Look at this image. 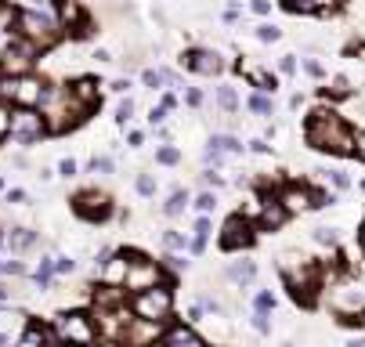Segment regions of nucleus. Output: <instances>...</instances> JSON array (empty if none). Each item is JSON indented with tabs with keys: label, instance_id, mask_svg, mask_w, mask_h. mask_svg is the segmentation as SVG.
Segmentation results:
<instances>
[{
	"label": "nucleus",
	"instance_id": "19",
	"mask_svg": "<svg viewBox=\"0 0 365 347\" xmlns=\"http://www.w3.org/2000/svg\"><path fill=\"white\" fill-rule=\"evenodd\" d=\"M4 246L11 253H26L29 246H36V231L33 228H11L8 235H4Z\"/></svg>",
	"mask_w": 365,
	"mask_h": 347
},
{
	"label": "nucleus",
	"instance_id": "52",
	"mask_svg": "<svg viewBox=\"0 0 365 347\" xmlns=\"http://www.w3.org/2000/svg\"><path fill=\"white\" fill-rule=\"evenodd\" d=\"M8 203H26V192H22V188H11V192H8Z\"/></svg>",
	"mask_w": 365,
	"mask_h": 347
},
{
	"label": "nucleus",
	"instance_id": "41",
	"mask_svg": "<svg viewBox=\"0 0 365 347\" xmlns=\"http://www.w3.org/2000/svg\"><path fill=\"white\" fill-rule=\"evenodd\" d=\"M319 174H325V177H329V181H333V185H336L340 192H344V188L351 185V181H347V174H344V170H319Z\"/></svg>",
	"mask_w": 365,
	"mask_h": 347
},
{
	"label": "nucleus",
	"instance_id": "40",
	"mask_svg": "<svg viewBox=\"0 0 365 347\" xmlns=\"http://www.w3.org/2000/svg\"><path fill=\"white\" fill-rule=\"evenodd\" d=\"M159 264L163 268H174V272H185V268H188V261H185V257H178V253H167Z\"/></svg>",
	"mask_w": 365,
	"mask_h": 347
},
{
	"label": "nucleus",
	"instance_id": "13",
	"mask_svg": "<svg viewBox=\"0 0 365 347\" xmlns=\"http://www.w3.org/2000/svg\"><path fill=\"white\" fill-rule=\"evenodd\" d=\"M181 66L199 73V76H217L224 69V62H221L217 51H210V47H192V51H185V55H181Z\"/></svg>",
	"mask_w": 365,
	"mask_h": 347
},
{
	"label": "nucleus",
	"instance_id": "14",
	"mask_svg": "<svg viewBox=\"0 0 365 347\" xmlns=\"http://www.w3.org/2000/svg\"><path fill=\"white\" fill-rule=\"evenodd\" d=\"M159 347H210L192 326H167V333H163Z\"/></svg>",
	"mask_w": 365,
	"mask_h": 347
},
{
	"label": "nucleus",
	"instance_id": "55",
	"mask_svg": "<svg viewBox=\"0 0 365 347\" xmlns=\"http://www.w3.org/2000/svg\"><path fill=\"white\" fill-rule=\"evenodd\" d=\"M127 141H131V145L137 149V145H141V141H145V134H141V131H131V134H127Z\"/></svg>",
	"mask_w": 365,
	"mask_h": 347
},
{
	"label": "nucleus",
	"instance_id": "46",
	"mask_svg": "<svg viewBox=\"0 0 365 347\" xmlns=\"http://www.w3.org/2000/svg\"><path fill=\"white\" fill-rule=\"evenodd\" d=\"M185 101H188V105H192V109H199V105H203V91H195V87H188V91H185Z\"/></svg>",
	"mask_w": 365,
	"mask_h": 347
},
{
	"label": "nucleus",
	"instance_id": "23",
	"mask_svg": "<svg viewBox=\"0 0 365 347\" xmlns=\"http://www.w3.org/2000/svg\"><path fill=\"white\" fill-rule=\"evenodd\" d=\"M51 279H55V257H40V264H36V272H33V282L40 290H47Z\"/></svg>",
	"mask_w": 365,
	"mask_h": 347
},
{
	"label": "nucleus",
	"instance_id": "25",
	"mask_svg": "<svg viewBox=\"0 0 365 347\" xmlns=\"http://www.w3.org/2000/svg\"><path fill=\"white\" fill-rule=\"evenodd\" d=\"M217 105L224 109V112H235L239 109V94H235V87H217Z\"/></svg>",
	"mask_w": 365,
	"mask_h": 347
},
{
	"label": "nucleus",
	"instance_id": "59",
	"mask_svg": "<svg viewBox=\"0 0 365 347\" xmlns=\"http://www.w3.org/2000/svg\"><path fill=\"white\" fill-rule=\"evenodd\" d=\"M0 347H8V337H4V333H0Z\"/></svg>",
	"mask_w": 365,
	"mask_h": 347
},
{
	"label": "nucleus",
	"instance_id": "31",
	"mask_svg": "<svg viewBox=\"0 0 365 347\" xmlns=\"http://www.w3.org/2000/svg\"><path fill=\"white\" fill-rule=\"evenodd\" d=\"M282 36V29L279 25H271V22H264V25H257V40H264V44H275Z\"/></svg>",
	"mask_w": 365,
	"mask_h": 347
},
{
	"label": "nucleus",
	"instance_id": "18",
	"mask_svg": "<svg viewBox=\"0 0 365 347\" xmlns=\"http://www.w3.org/2000/svg\"><path fill=\"white\" fill-rule=\"evenodd\" d=\"M286 221H289V214H286L282 203H279V199H264V210H260V217H257V228H264V231H279Z\"/></svg>",
	"mask_w": 365,
	"mask_h": 347
},
{
	"label": "nucleus",
	"instance_id": "26",
	"mask_svg": "<svg viewBox=\"0 0 365 347\" xmlns=\"http://www.w3.org/2000/svg\"><path fill=\"white\" fill-rule=\"evenodd\" d=\"M246 109H249V112H257V116H271V98L257 91V94H249Z\"/></svg>",
	"mask_w": 365,
	"mask_h": 347
},
{
	"label": "nucleus",
	"instance_id": "57",
	"mask_svg": "<svg viewBox=\"0 0 365 347\" xmlns=\"http://www.w3.org/2000/svg\"><path fill=\"white\" fill-rule=\"evenodd\" d=\"M358 242H362V253H365V224H362V231H358Z\"/></svg>",
	"mask_w": 365,
	"mask_h": 347
},
{
	"label": "nucleus",
	"instance_id": "4",
	"mask_svg": "<svg viewBox=\"0 0 365 347\" xmlns=\"http://www.w3.org/2000/svg\"><path fill=\"white\" fill-rule=\"evenodd\" d=\"M127 282H123V290L131 293H141V290H156V286H167V290H174V279L163 272V264L159 261H148V257H141V253H134V250H127Z\"/></svg>",
	"mask_w": 365,
	"mask_h": 347
},
{
	"label": "nucleus",
	"instance_id": "58",
	"mask_svg": "<svg viewBox=\"0 0 365 347\" xmlns=\"http://www.w3.org/2000/svg\"><path fill=\"white\" fill-rule=\"evenodd\" d=\"M344 347H365V340H347Z\"/></svg>",
	"mask_w": 365,
	"mask_h": 347
},
{
	"label": "nucleus",
	"instance_id": "2",
	"mask_svg": "<svg viewBox=\"0 0 365 347\" xmlns=\"http://www.w3.org/2000/svg\"><path fill=\"white\" fill-rule=\"evenodd\" d=\"M15 36L33 44L36 51H51L62 36V25H58V18L44 15V11L26 8V11H15Z\"/></svg>",
	"mask_w": 365,
	"mask_h": 347
},
{
	"label": "nucleus",
	"instance_id": "12",
	"mask_svg": "<svg viewBox=\"0 0 365 347\" xmlns=\"http://www.w3.org/2000/svg\"><path fill=\"white\" fill-rule=\"evenodd\" d=\"M55 11H58V25L62 29H72L77 36H91V22H87L80 0H55Z\"/></svg>",
	"mask_w": 365,
	"mask_h": 347
},
{
	"label": "nucleus",
	"instance_id": "11",
	"mask_svg": "<svg viewBox=\"0 0 365 347\" xmlns=\"http://www.w3.org/2000/svg\"><path fill=\"white\" fill-rule=\"evenodd\" d=\"M163 333H167V322H145V318H134V322L127 326L123 347H159Z\"/></svg>",
	"mask_w": 365,
	"mask_h": 347
},
{
	"label": "nucleus",
	"instance_id": "9",
	"mask_svg": "<svg viewBox=\"0 0 365 347\" xmlns=\"http://www.w3.org/2000/svg\"><path fill=\"white\" fill-rule=\"evenodd\" d=\"M72 210H77L83 221H105V217H112V199L105 196V192H98V188H83L72 196Z\"/></svg>",
	"mask_w": 365,
	"mask_h": 347
},
{
	"label": "nucleus",
	"instance_id": "6",
	"mask_svg": "<svg viewBox=\"0 0 365 347\" xmlns=\"http://www.w3.org/2000/svg\"><path fill=\"white\" fill-rule=\"evenodd\" d=\"M36 55H40V51H36L33 44L11 36V44H4V51H0V73L4 76H26V73H33Z\"/></svg>",
	"mask_w": 365,
	"mask_h": 347
},
{
	"label": "nucleus",
	"instance_id": "34",
	"mask_svg": "<svg viewBox=\"0 0 365 347\" xmlns=\"http://www.w3.org/2000/svg\"><path fill=\"white\" fill-rule=\"evenodd\" d=\"M131 120H134V101H131V98H123L120 105H116V123H123V127H127Z\"/></svg>",
	"mask_w": 365,
	"mask_h": 347
},
{
	"label": "nucleus",
	"instance_id": "28",
	"mask_svg": "<svg viewBox=\"0 0 365 347\" xmlns=\"http://www.w3.org/2000/svg\"><path fill=\"white\" fill-rule=\"evenodd\" d=\"M314 242H319V246H336L340 235H336V228H329V224H319V228H314Z\"/></svg>",
	"mask_w": 365,
	"mask_h": 347
},
{
	"label": "nucleus",
	"instance_id": "24",
	"mask_svg": "<svg viewBox=\"0 0 365 347\" xmlns=\"http://www.w3.org/2000/svg\"><path fill=\"white\" fill-rule=\"evenodd\" d=\"M289 11H333V0H282Z\"/></svg>",
	"mask_w": 365,
	"mask_h": 347
},
{
	"label": "nucleus",
	"instance_id": "30",
	"mask_svg": "<svg viewBox=\"0 0 365 347\" xmlns=\"http://www.w3.org/2000/svg\"><path fill=\"white\" fill-rule=\"evenodd\" d=\"M0 275H4V279H18V275H26V264L8 257V261H0Z\"/></svg>",
	"mask_w": 365,
	"mask_h": 347
},
{
	"label": "nucleus",
	"instance_id": "27",
	"mask_svg": "<svg viewBox=\"0 0 365 347\" xmlns=\"http://www.w3.org/2000/svg\"><path fill=\"white\" fill-rule=\"evenodd\" d=\"M163 246H167V250H185V246H192V242H188L178 228H167V231H163Z\"/></svg>",
	"mask_w": 365,
	"mask_h": 347
},
{
	"label": "nucleus",
	"instance_id": "39",
	"mask_svg": "<svg viewBox=\"0 0 365 347\" xmlns=\"http://www.w3.org/2000/svg\"><path fill=\"white\" fill-rule=\"evenodd\" d=\"M91 170L102 174V177H109V174H112V159H109V156H94V159H91Z\"/></svg>",
	"mask_w": 365,
	"mask_h": 347
},
{
	"label": "nucleus",
	"instance_id": "50",
	"mask_svg": "<svg viewBox=\"0 0 365 347\" xmlns=\"http://www.w3.org/2000/svg\"><path fill=\"white\" fill-rule=\"evenodd\" d=\"M304 69H308V76H314V80H322V66H319L314 58H308V62H304Z\"/></svg>",
	"mask_w": 365,
	"mask_h": 347
},
{
	"label": "nucleus",
	"instance_id": "3",
	"mask_svg": "<svg viewBox=\"0 0 365 347\" xmlns=\"http://www.w3.org/2000/svg\"><path fill=\"white\" fill-rule=\"evenodd\" d=\"M55 337L62 347H91L98 344V322L91 311H62L55 318Z\"/></svg>",
	"mask_w": 365,
	"mask_h": 347
},
{
	"label": "nucleus",
	"instance_id": "53",
	"mask_svg": "<svg viewBox=\"0 0 365 347\" xmlns=\"http://www.w3.org/2000/svg\"><path fill=\"white\" fill-rule=\"evenodd\" d=\"M254 11H257V15H268V11H271V0H254Z\"/></svg>",
	"mask_w": 365,
	"mask_h": 347
},
{
	"label": "nucleus",
	"instance_id": "16",
	"mask_svg": "<svg viewBox=\"0 0 365 347\" xmlns=\"http://www.w3.org/2000/svg\"><path fill=\"white\" fill-rule=\"evenodd\" d=\"M127 250H120V253H112L109 257V264L98 272V279H102V286H123L127 282Z\"/></svg>",
	"mask_w": 365,
	"mask_h": 347
},
{
	"label": "nucleus",
	"instance_id": "37",
	"mask_svg": "<svg viewBox=\"0 0 365 347\" xmlns=\"http://www.w3.org/2000/svg\"><path fill=\"white\" fill-rule=\"evenodd\" d=\"M325 94H333V98H347V94H351V80H347V76H336L333 87H329Z\"/></svg>",
	"mask_w": 365,
	"mask_h": 347
},
{
	"label": "nucleus",
	"instance_id": "54",
	"mask_svg": "<svg viewBox=\"0 0 365 347\" xmlns=\"http://www.w3.org/2000/svg\"><path fill=\"white\" fill-rule=\"evenodd\" d=\"M15 297V286H8V282H0V300H11Z\"/></svg>",
	"mask_w": 365,
	"mask_h": 347
},
{
	"label": "nucleus",
	"instance_id": "48",
	"mask_svg": "<svg viewBox=\"0 0 365 347\" xmlns=\"http://www.w3.org/2000/svg\"><path fill=\"white\" fill-rule=\"evenodd\" d=\"M58 174H62V177H77V163H72V159H62V163H58Z\"/></svg>",
	"mask_w": 365,
	"mask_h": 347
},
{
	"label": "nucleus",
	"instance_id": "5",
	"mask_svg": "<svg viewBox=\"0 0 365 347\" xmlns=\"http://www.w3.org/2000/svg\"><path fill=\"white\" fill-rule=\"evenodd\" d=\"M131 311H134V318H145V322H167L174 315V293L167 286L141 290L131 297Z\"/></svg>",
	"mask_w": 365,
	"mask_h": 347
},
{
	"label": "nucleus",
	"instance_id": "35",
	"mask_svg": "<svg viewBox=\"0 0 365 347\" xmlns=\"http://www.w3.org/2000/svg\"><path fill=\"white\" fill-rule=\"evenodd\" d=\"M137 192H141L145 199H152L156 196V177L152 174H137Z\"/></svg>",
	"mask_w": 365,
	"mask_h": 347
},
{
	"label": "nucleus",
	"instance_id": "36",
	"mask_svg": "<svg viewBox=\"0 0 365 347\" xmlns=\"http://www.w3.org/2000/svg\"><path fill=\"white\" fill-rule=\"evenodd\" d=\"M271 307H275V297H271L268 290H264V293H257V297H254V311H257V315H268Z\"/></svg>",
	"mask_w": 365,
	"mask_h": 347
},
{
	"label": "nucleus",
	"instance_id": "45",
	"mask_svg": "<svg viewBox=\"0 0 365 347\" xmlns=\"http://www.w3.org/2000/svg\"><path fill=\"white\" fill-rule=\"evenodd\" d=\"M355 159L365 163V131H355Z\"/></svg>",
	"mask_w": 365,
	"mask_h": 347
},
{
	"label": "nucleus",
	"instance_id": "51",
	"mask_svg": "<svg viewBox=\"0 0 365 347\" xmlns=\"http://www.w3.org/2000/svg\"><path fill=\"white\" fill-rule=\"evenodd\" d=\"M203 181L213 185V188H221V185H224V177H221V174H213V170H203Z\"/></svg>",
	"mask_w": 365,
	"mask_h": 347
},
{
	"label": "nucleus",
	"instance_id": "17",
	"mask_svg": "<svg viewBox=\"0 0 365 347\" xmlns=\"http://www.w3.org/2000/svg\"><path fill=\"white\" fill-rule=\"evenodd\" d=\"M66 91H69V98H77L80 105H87L91 112L98 109V101H102V98H98V83L91 80V76H80V80H72Z\"/></svg>",
	"mask_w": 365,
	"mask_h": 347
},
{
	"label": "nucleus",
	"instance_id": "56",
	"mask_svg": "<svg viewBox=\"0 0 365 347\" xmlns=\"http://www.w3.org/2000/svg\"><path fill=\"white\" fill-rule=\"evenodd\" d=\"M159 105H163V109H167V112H170L174 105H178V98H174V94H163V101H159Z\"/></svg>",
	"mask_w": 365,
	"mask_h": 347
},
{
	"label": "nucleus",
	"instance_id": "32",
	"mask_svg": "<svg viewBox=\"0 0 365 347\" xmlns=\"http://www.w3.org/2000/svg\"><path fill=\"white\" fill-rule=\"evenodd\" d=\"M11 94H15V76L0 73V105H11Z\"/></svg>",
	"mask_w": 365,
	"mask_h": 347
},
{
	"label": "nucleus",
	"instance_id": "22",
	"mask_svg": "<svg viewBox=\"0 0 365 347\" xmlns=\"http://www.w3.org/2000/svg\"><path fill=\"white\" fill-rule=\"evenodd\" d=\"M188 203H192L188 188H174V192H170V199L163 203V214H167V217H178V214H185V210H188Z\"/></svg>",
	"mask_w": 365,
	"mask_h": 347
},
{
	"label": "nucleus",
	"instance_id": "42",
	"mask_svg": "<svg viewBox=\"0 0 365 347\" xmlns=\"http://www.w3.org/2000/svg\"><path fill=\"white\" fill-rule=\"evenodd\" d=\"M8 134H11V109L0 105V141H4Z\"/></svg>",
	"mask_w": 365,
	"mask_h": 347
},
{
	"label": "nucleus",
	"instance_id": "33",
	"mask_svg": "<svg viewBox=\"0 0 365 347\" xmlns=\"http://www.w3.org/2000/svg\"><path fill=\"white\" fill-rule=\"evenodd\" d=\"M195 210L203 214V217H206V214H213V210H217V196H213V192H203V196L195 199Z\"/></svg>",
	"mask_w": 365,
	"mask_h": 347
},
{
	"label": "nucleus",
	"instance_id": "1",
	"mask_svg": "<svg viewBox=\"0 0 365 347\" xmlns=\"http://www.w3.org/2000/svg\"><path fill=\"white\" fill-rule=\"evenodd\" d=\"M304 138L311 149L333 152V156H355V127L344 123V116L333 109H314L304 123Z\"/></svg>",
	"mask_w": 365,
	"mask_h": 347
},
{
	"label": "nucleus",
	"instance_id": "44",
	"mask_svg": "<svg viewBox=\"0 0 365 347\" xmlns=\"http://www.w3.org/2000/svg\"><path fill=\"white\" fill-rule=\"evenodd\" d=\"M163 120H167V109H163V105H152V109H148V123H152V127H159Z\"/></svg>",
	"mask_w": 365,
	"mask_h": 347
},
{
	"label": "nucleus",
	"instance_id": "47",
	"mask_svg": "<svg viewBox=\"0 0 365 347\" xmlns=\"http://www.w3.org/2000/svg\"><path fill=\"white\" fill-rule=\"evenodd\" d=\"M279 73H286V76H293V73H297V58H293V55H286V58L279 62Z\"/></svg>",
	"mask_w": 365,
	"mask_h": 347
},
{
	"label": "nucleus",
	"instance_id": "10",
	"mask_svg": "<svg viewBox=\"0 0 365 347\" xmlns=\"http://www.w3.org/2000/svg\"><path fill=\"white\" fill-rule=\"evenodd\" d=\"M254 239H257V231H254V224H249L243 214L228 217L224 228H221V250H228V253H239V250L254 246Z\"/></svg>",
	"mask_w": 365,
	"mask_h": 347
},
{
	"label": "nucleus",
	"instance_id": "38",
	"mask_svg": "<svg viewBox=\"0 0 365 347\" xmlns=\"http://www.w3.org/2000/svg\"><path fill=\"white\" fill-rule=\"evenodd\" d=\"M72 272H77L72 257H55V275H72Z\"/></svg>",
	"mask_w": 365,
	"mask_h": 347
},
{
	"label": "nucleus",
	"instance_id": "43",
	"mask_svg": "<svg viewBox=\"0 0 365 347\" xmlns=\"http://www.w3.org/2000/svg\"><path fill=\"white\" fill-rule=\"evenodd\" d=\"M254 329L268 337V333H271V318H268V315H257V311H254Z\"/></svg>",
	"mask_w": 365,
	"mask_h": 347
},
{
	"label": "nucleus",
	"instance_id": "29",
	"mask_svg": "<svg viewBox=\"0 0 365 347\" xmlns=\"http://www.w3.org/2000/svg\"><path fill=\"white\" fill-rule=\"evenodd\" d=\"M156 163H159V166H178V163H181V152L174 149V145H163V149L156 152Z\"/></svg>",
	"mask_w": 365,
	"mask_h": 347
},
{
	"label": "nucleus",
	"instance_id": "21",
	"mask_svg": "<svg viewBox=\"0 0 365 347\" xmlns=\"http://www.w3.org/2000/svg\"><path fill=\"white\" fill-rule=\"evenodd\" d=\"M141 83L145 87H152V91H159V87H178V76H174V73H167V69H145L141 73Z\"/></svg>",
	"mask_w": 365,
	"mask_h": 347
},
{
	"label": "nucleus",
	"instance_id": "7",
	"mask_svg": "<svg viewBox=\"0 0 365 347\" xmlns=\"http://www.w3.org/2000/svg\"><path fill=\"white\" fill-rule=\"evenodd\" d=\"M47 134V123L40 109H15L11 112V141H18V145H33V141H40Z\"/></svg>",
	"mask_w": 365,
	"mask_h": 347
},
{
	"label": "nucleus",
	"instance_id": "20",
	"mask_svg": "<svg viewBox=\"0 0 365 347\" xmlns=\"http://www.w3.org/2000/svg\"><path fill=\"white\" fill-rule=\"evenodd\" d=\"M228 279L235 282L239 290H246L249 282L257 279V264H254V261H246V257H243V261H235V264L228 268Z\"/></svg>",
	"mask_w": 365,
	"mask_h": 347
},
{
	"label": "nucleus",
	"instance_id": "15",
	"mask_svg": "<svg viewBox=\"0 0 365 347\" xmlns=\"http://www.w3.org/2000/svg\"><path fill=\"white\" fill-rule=\"evenodd\" d=\"M235 152H243V141L232 138V134H213L210 145H206V163L217 166L224 156H235Z\"/></svg>",
	"mask_w": 365,
	"mask_h": 347
},
{
	"label": "nucleus",
	"instance_id": "8",
	"mask_svg": "<svg viewBox=\"0 0 365 347\" xmlns=\"http://www.w3.org/2000/svg\"><path fill=\"white\" fill-rule=\"evenodd\" d=\"M47 94H51V83H44L40 76H15V94H11V105L15 109H44Z\"/></svg>",
	"mask_w": 365,
	"mask_h": 347
},
{
	"label": "nucleus",
	"instance_id": "49",
	"mask_svg": "<svg viewBox=\"0 0 365 347\" xmlns=\"http://www.w3.org/2000/svg\"><path fill=\"white\" fill-rule=\"evenodd\" d=\"M249 149H254L257 156H268V152H271V145H268V141H260V138H254V141H249Z\"/></svg>",
	"mask_w": 365,
	"mask_h": 347
}]
</instances>
